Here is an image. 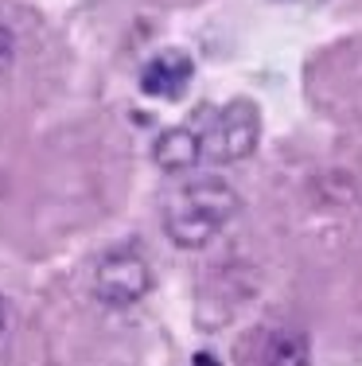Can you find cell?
<instances>
[{
  "instance_id": "obj_7",
  "label": "cell",
  "mask_w": 362,
  "mask_h": 366,
  "mask_svg": "<svg viewBox=\"0 0 362 366\" xmlns=\"http://www.w3.org/2000/svg\"><path fill=\"white\" fill-rule=\"evenodd\" d=\"M312 199L320 207H351L358 199V183L351 172H323L312 179Z\"/></svg>"
},
{
  "instance_id": "obj_1",
  "label": "cell",
  "mask_w": 362,
  "mask_h": 366,
  "mask_svg": "<svg viewBox=\"0 0 362 366\" xmlns=\"http://www.w3.org/2000/svg\"><path fill=\"white\" fill-rule=\"evenodd\" d=\"M241 211L238 191L226 179L206 176L183 183L164 211V238L179 249H206Z\"/></svg>"
},
{
  "instance_id": "obj_4",
  "label": "cell",
  "mask_w": 362,
  "mask_h": 366,
  "mask_svg": "<svg viewBox=\"0 0 362 366\" xmlns=\"http://www.w3.org/2000/svg\"><path fill=\"white\" fill-rule=\"evenodd\" d=\"M195 78V63L183 51H160L144 63L141 71V90L152 98H179Z\"/></svg>"
},
{
  "instance_id": "obj_3",
  "label": "cell",
  "mask_w": 362,
  "mask_h": 366,
  "mask_svg": "<svg viewBox=\"0 0 362 366\" xmlns=\"http://www.w3.org/2000/svg\"><path fill=\"white\" fill-rule=\"evenodd\" d=\"M257 141H261V113H257V106L230 102L214 117V129L203 141V148H206V160H214V164H238L246 156H253Z\"/></svg>"
},
{
  "instance_id": "obj_5",
  "label": "cell",
  "mask_w": 362,
  "mask_h": 366,
  "mask_svg": "<svg viewBox=\"0 0 362 366\" xmlns=\"http://www.w3.org/2000/svg\"><path fill=\"white\" fill-rule=\"evenodd\" d=\"M206 156L203 148V137L195 133V129L187 125H176V129H164L156 137V144H152V160H156V168L171 172V176H179V172H191L195 164H199Z\"/></svg>"
},
{
  "instance_id": "obj_8",
  "label": "cell",
  "mask_w": 362,
  "mask_h": 366,
  "mask_svg": "<svg viewBox=\"0 0 362 366\" xmlns=\"http://www.w3.org/2000/svg\"><path fill=\"white\" fill-rule=\"evenodd\" d=\"M12 55H16V36H12L8 24H0V66L12 63Z\"/></svg>"
},
{
  "instance_id": "obj_2",
  "label": "cell",
  "mask_w": 362,
  "mask_h": 366,
  "mask_svg": "<svg viewBox=\"0 0 362 366\" xmlns=\"http://www.w3.org/2000/svg\"><path fill=\"white\" fill-rule=\"evenodd\" d=\"M152 292V269L136 249H114L94 269V296L106 308H133Z\"/></svg>"
},
{
  "instance_id": "obj_9",
  "label": "cell",
  "mask_w": 362,
  "mask_h": 366,
  "mask_svg": "<svg viewBox=\"0 0 362 366\" xmlns=\"http://www.w3.org/2000/svg\"><path fill=\"white\" fill-rule=\"evenodd\" d=\"M8 327H12V308H8V300L0 296V335H4Z\"/></svg>"
},
{
  "instance_id": "obj_10",
  "label": "cell",
  "mask_w": 362,
  "mask_h": 366,
  "mask_svg": "<svg viewBox=\"0 0 362 366\" xmlns=\"http://www.w3.org/2000/svg\"><path fill=\"white\" fill-rule=\"evenodd\" d=\"M191 366H222V362L214 359L211 351H199V355H195V362H191Z\"/></svg>"
},
{
  "instance_id": "obj_6",
  "label": "cell",
  "mask_w": 362,
  "mask_h": 366,
  "mask_svg": "<svg viewBox=\"0 0 362 366\" xmlns=\"http://www.w3.org/2000/svg\"><path fill=\"white\" fill-rule=\"evenodd\" d=\"M257 362L261 366H312V343L296 327H273L261 339Z\"/></svg>"
}]
</instances>
